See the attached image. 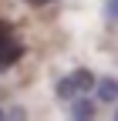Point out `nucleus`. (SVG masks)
<instances>
[{
	"mask_svg": "<svg viewBox=\"0 0 118 121\" xmlns=\"http://www.w3.org/2000/svg\"><path fill=\"white\" fill-rule=\"evenodd\" d=\"M98 81H95V74L91 71H74V74H68V78H61L54 84V94L61 98V101H71V98H78V94H84V91H91Z\"/></svg>",
	"mask_w": 118,
	"mask_h": 121,
	"instance_id": "obj_1",
	"label": "nucleus"
},
{
	"mask_svg": "<svg viewBox=\"0 0 118 121\" xmlns=\"http://www.w3.org/2000/svg\"><path fill=\"white\" fill-rule=\"evenodd\" d=\"M20 57H24V44L17 40V34L7 20H0V74L10 71Z\"/></svg>",
	"mask_w": 118,
	"mask_h": 121,
	"instance_id": "obj_2",
	"label": "nucleus"
},
{
	"mask_svg": "<svg viewBox=\"0 0 118 121\" xmlns=\"http://www.w3.org/2000/svg\"><path fill=\"white\" fill-rule=\"evenodd\" d=\"M98 101H105V104L118 101V81L115 78H101L98 81Z\"/></svg>",
	"mask_w": 118,
	"mask_h": 121,
	"instance_id": "obj_3",
	"label": "nucleus"
},
{
	"mask_svg": "<svg viewBox=\"0 0 118 121\" xmlns=\"http://www.w3.org/2000/svg\"><path fill=\"white\" fill-rule=\"evenodd\" d=\"M71 114H74V118H95V104H91V98H78L74 104H71Z\"/></svg>",
	"mask_w": 118,
	"mask_h": 121,
	"instance_id": "obj_4",
	"label": "nucleus"
},
{
	"mask_svg": "<svg viewBox=\"0 0 118 121\" xmlns=\"http://www.w3.org/2000/svg\"><path fill=\"white\" fill-rule=\"evenodd\" d=\"M105 17L108 24H118V0H105Z\"/></svg>",
	"mask_w": 118,
	"mask_h": 121,
	"instance_id": "obj_5",
	"label": "nucleus"
},
{
	"mask_svg": "<svg viewBox=\"0 0 118 121\" xmlns=\"http://www.w3.org/2000/svg\"><path fill=\"white\" fill-rule=\"evenodd\" d=\"M24 4H51V0H24Z\"/></svg>",
	"mask_w": 118,
	"mask_h": 121,
	"instance_id": "obj_6",
	"label": "nucleus"
}]
</instances>
